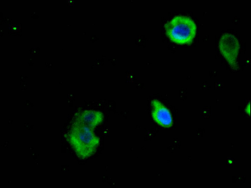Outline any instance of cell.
Wrapping results in <instances>:
<instances>
[{"mask_svg": "<svg viewBox=\"0 0 251 188\" xmlns=\"http://www.w3.org/2000/svg\"><path fill=\"white\" fill-rule=\"evenodd\" d=\"M103 119L101 112L91 109L81 111L75 116L67 138L78 157L86 159L96 152L100 139L94 130Z\"/></svg>", "mask_w": 251, "mask_h": 188, "instance_id": "1", "label": "cell"}, {"mask_svg": "<svg viewBox=\"0 0 251 188\" xmlns=\"http://www.w3.org/2000/svg\"><path fill=\"white\" fill-rule=\"evenodd\" d=\"M167 37L177 44H189L197 33V25L190 17L177 15L168 21L164 26Z\"/></svg>", "mask_w": 251, "mask_h": 188, "instance_id": "2", "label": "cell"}, {"mask_svg": "<svg viewBox=\"0 0 251 188\" xmlns=\"http://www.w3.org/2000/svg\"><path fill=\"white\" fill-rule=\"evenodd\" d=\"M240 47L237 38L234 34L228 32L223 33L218 43L221 54L230 67L235 70L239 68L238 58Z\"/></svg>", "mask_w": 251, "mask_h": 188, "instance_id": "3", "label": "cell"}, {"mask_svg": "<svg viewBox=\"0 0 251 188\" xmlns=\"http://www.w3.org/2000/svg\"><path fill=\"white\" fill-rule=\"evenodd\" d=\"M151 117L158 125L165 128H169L173 125L172 114L160 101L153 99L151 101Z\"/></svg>", "mask_w": 251, "mask_h": 188, "instance_id": "4", "label": "cell"}, {"mask_svg": "<svg viewBox=\"0 0 251 188\" xmlns=\"http://www.w3.org/2000/svg\"><path fill=\"white\" fill-rule=\"evenodd\" d=\"M245 111L247 114H250V102L247 105V106L245 108Z\"/></svg>", "mask_w": 251, "mask_h": 188, "instance_id": "5", "label": "cell"}]
</instances>
